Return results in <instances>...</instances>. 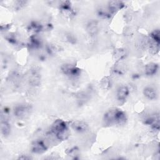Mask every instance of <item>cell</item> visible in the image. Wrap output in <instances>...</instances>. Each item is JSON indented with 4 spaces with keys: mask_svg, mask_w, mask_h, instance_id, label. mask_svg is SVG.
<instances>
[{
    "mask_svg": "<svg viewBox=\"0 0 160 160\" xmlns=\"http://www.w3.org/2000/svg\"><path fill=\"white\" fill-rule=\"evenodd\" d=\"M47 150V147L44 142L41 140L34 141L31 146V151L34 153L41 154Z\"/></svg>",
    "mask_w": 160,
    "mask_h": 160,
    "instance_id": "cell-7",
    "label": "cell"
},
{
    "mask_svg": "<svg viewBox=\"0 0 160 160\" xmlns=\"http://www.w3.org/2000/svg\"><path fill=\"white\" fill-rule=\"evenodd\" d=\"M111 84H112L111 80L108 77H106L103 79H102L101 82V86L103 89H108L109 88H110L111 86Z\"/></svg>",
    "mask_w": 160,
    "mask_h": 160,
    "instance_id": "cell-14",
    "label": "cell"
},
{
    "mask_svg": "<svg viewBox=\"0 0 160 160\" xmlns=\"http://www.w3.org/2000/svg\"><path fill=\"white\" fill-rule=\"evenodd\" d=\"M124 6L123 2L120 1H111L108 2V10L110 14H114Z\"/></svg>",
    "mask_w": 160,
    "mask_h": 160,
    "instance_id": "cell-10",
    "label": "cell"
},
{
    "mask_svg": "<svg viewBox=\"0 0 160 160\" xmlns=\"http://www.w3.org/2000/svg\"><path fill=\"white\" fill-rule=\"evenodd\" d=\"M29 84L32 86H39L41 83V74L39 71L36 68L31 71V75L29 79Z\"/></svg>",
    "mask_w": 160,
    "mask_h": 160,
    "instance_id": "cell-8",
    "label": "cell"
},
{
    "mask_svg": "<svg viewBox=\"0 0 160 160\" xmlns=\"http://www.w3.org/2000/svg\"><path fill=\"white\" fill-rule=\"evenodd\" d=\"M143 94L144 96L149 100H154L157 98L158 96L156 89L151 86L146 87L143 90Z\"/></svg>",
    "mask_w": 160,
    "mask_h": 160,
    "instance_id": "cell-11",
    "label": "cell"
},
{
    "mask_svg": "<svg viewBox=\"0 0 160 160\" xmlns=\"http://www.w3.org/2000/svg\"><path fill=\"white\" fill-rule=\"evenodd\" d=\"M127 116L126 113L118 108H111L104 115V121L106 124L123 125L126 123Z\"/></svg>",
    "mask_w": 160,
    "mask_h": 160,
    "instance_id": "cell-1",
    "label": "cell"
},
{
    "mask_svg": "<svg viewBox=\"0 0 160 160\" xmlns=\"http://www.w3.org/2000/svg\"><path fill=\"white\" fill-rule=\"evenodd\" d=\"M29 44L30 46L32 48H38L40 47L41 43L39 39H38L36 38H31L29 41Z\"/></svg>",
    "mask_w": 160,
    "mask_h": 160,
    "instance_id": "cell-15",
    "label": "cell"
},
{
    "mask_svg": "<svg viewBox=\"0 0 160 160\" xmlns=\"http://www.w3.org/2000/svg\"><path fill=\"white\" fill-rule=\"evenodd\" d=\"M30 111V107L25 104H19L15 107L14 110V116L18 118H23L28 115Z\"/></svg>",
    "mask_w": 160,
    "mask_h": 160,
    "instance_id": "cell-6",
    "label": "cell"
},
{
    "mask_svg": "<svg viewBox=\"0 0 160 160\" xmlns=\"http://www.w3.org/2000/svg\"><path fill=\"white\" fill-rule=\"evenodd\" d=\"M86 31L91 36H96L99 31L98 22L95 20L89 21L86 25Z\"/></svg>",
    "mask_w": 160,
    "mask_h": 160,
    "instance_id": "cell-9",
    "label": "cell"
},
{
    "mask_svg": "<svg viewBox=\"0 0 160 160\" xmlns=\"http://www.w3.org/2000/svg\"><path fill=\"white\" fill-rule=\"evenodd\" d=\"M158 70V64L154 62H150L145 67V74L147 76H153L156 74Z\"/></svg>",
    "mask_w": 160,
    "mask_h": 160,
    "instance_id": "cell-12",
    "label": "cell"
},
{
    "mask_svg": "<svg viewBox=\"0 0 160 160\" xmlns=\"http://www.w3.org/2000/svg\"><path fill=\"white\" fill-rule=\"evenodd\" d=\"M129 94V88L126 86H121L118 88L116 92V97L118 101L124 102Z\"/></svg>",
    "mask_w": 160,
    "mask_h": 160,
    "instance_id": "cell-5",
    "label": "cell"
},
{
    "mask_svg": "<svg viewBox=\"0 0 160 160\" xmlns=\"http://www.w3.org/2000/svg\"><path fill=\"white\" fill-rule=\"evenodd\" d=\"M1 134L4 137H7L9 135L11 132V126L6 120L1 121Z\"/></svg>",
    "mask_w": 160,
    "mask_h": 160,
    "instance_id": "cell-13",
    "label": "cell"
},
{
    "mask_svg": "<svg viewBox=\"0 0 160 160\" xmlns=\"http://www.w3.org/2000/svg\"><path fill=\"white\" fill-rule=\"evenodd\" d=\"M71 126L73 130L78 132H84L88 129V124L83 121L76 120L71 124Z\"/></svg>",
    "mask_w": 160,
    "mask_h": 160,
    "instance_id": "cell-4",
    "label": "cell"
},
{
    "mask_svg": "<svg viewBox=\"0 0 160 160\" xmlns=\"http://www.w3.org/2000/svg\"><path fill=\"white\" fill-rule=\"evenodd\" d=\"M19 159H31V158L30 156H28L27 155H26L25 156L24 155H22V156L19 157Z\"/></svg>",
    "mask_w": 160,
    "mask_h": 160,
    "instance_id": "cell-17",
    "label": "cell"
},
{
    "mask_svg": "<svg viewBox=\"0 0 160 160\" xmlns=\"http://www.w3.org/2000/svg\"><path fill=\"white\" fill-rule=\"evenodd\" d=\"M61 69L64 74L72 77L78 76L80 73V69L71 63L63 64L61 66Z\"/></svg>",
    "mask_w": 160,
    "mask_h": 160,
    "instance_id": "cell-3",
    "label": "cell"
},
{
    "mask_svg": "<svg viewBox=\"0 0 160 160\" xmlns=\"http://www.w3.org/2000/svg\"><path fill=\"white\" fill-rule=\"evenodd\" d=\"M52 132L56 135V138L59 140L64 141L66 140L69 135L68 126L66 122L62 119H56L52 124L51 126Z\"/></svg>",
    "mask_w": 160,
    "mask_h": 160,
    "instance_id": "cell-2",
    "label": "cell"
},
{
    "mask_svg": "<svg viewBox=\"0 0 160 160\" xmlns=\"http://www.w3.org/2000/svg\"><path fill=\"white\" fill-rule=\"evenodd\" d=\"M125 55H126V51L124 49H118L115 52V54H114L115 58H117L118 60L124 58Z\"/></svg>",
    "mask_w": 160,
    "mask_h": 160,
    "instance_id": "cell-16",
    "label": "cell"
}]
</instances>
